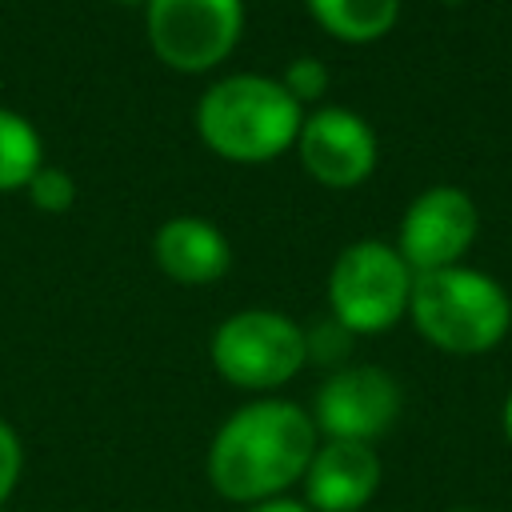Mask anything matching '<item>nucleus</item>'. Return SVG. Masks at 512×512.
Here are the masks:
<instances>
[{"label": "nucleus", "instance_id": "nucleus-7", "mask_svg": "<svg viewBox=\"0 0 512 512\" xmlns=\"http://www.w3.org/2000/svg\"><path fill=\"white\" fill-rule=\"evenodd\" d=\"M400 416V384L376 364L336 368L312 404V424L328 440L372 444Z\"/></svg>", "mask_w": 512, "mask_h": 512}, {"label": "nucleus", "instance_id": "nucleus-4", "mask_svg": "<svg viewBox=\"0 0 512 512\" xmlns=\"http://www.w3.org/2000/svg\"><path fill=\"white\" fill-rule=\"evenodd\" d=\"M416 272L404 256L384 240H356L348 244L332 272H328V304L332 320L344 324L352 336L388 332L412 300Z\"/></svg>", "mask_w": 512, "mask_h": 512}, {"label": "nucleus", "instance_id": "nucleus-5", "mask_svg": "<svg viewBox=\"0 0 512 512\" xmlns=\"http://www.w3.org/2000/svg\"><path fill=\"white\" fill-rule=\"evenodd\" d=\"M208 352H212V368L228 384L248 392H268L288 384L308 360L304 328L272 308H244L228 316L212 332Z\"/></svg>", "mask_w": 512, "mask_h": 512}, {"label": "nucleus", "instance_id": "nucleus-20", "mask_svg": "<svg viewBox=\"0 0 512 512\" xmlns=\"http://www.w3.org/2000/svg\"><path fill=\"white\" fill-rule=\"evenodd\" d=\"M116 4H148V0H116Z\"/></svg>", "mask_w": 512, "mask_h": 512}, {"label": "nucleus", "instance_id": "nucleus-21", "mask_svg": "<svg viewBox=\"0 0 512 512\" xmlns=\"http://www.w3.org/2000/svg\"><path fill=\"white\" fill-rule=\"evenodd\" d=\"M440 4H464V0H440Z\"/></svg>", "mask_w": 512, "mask_h": 512}, {"label": "nucleus", "instance_id": "nucleus-11", "mask_svg": "<svg viewBox=\"0 0 512 512\" xmlns=\"http://www.w3.org/2000/svg\"><path fill=\"white\" fill-rule=\"evenodd\" d=\"M152 256L176 284H212L228 272V236L204 216H172L152 236Z\"/></svg>", "mask_w": 512, "mask_h": 512}, {"label": "nucleus", "instance_id": "nucleus-17", "mask_svg": "<svg viewBox=\"0 0 512 512\" xmlns=\"http://www.w3.org/2000/svg\"><path fill=\"white\" fill-rule=\"evenodd\" d=\"M348 328L344 324H336V320H324L320 328H312V332H304V344H308V356H320V360H332V356H344V348H348Z\"/></svg>", "mask_w": 512, "mask_h": 512}, {"label": "nucleus", "instance_id": "nucleus-9", "mask_svg": "<svg viewBox=\"0 0 512 512\" xmlns=\"http://www.w3.org/2000/svg\"><path fill=\"white\" fill-rule=\"evenodd\" d=\"M300 164L328 188H352L376 168V132L352 108H316L304 116L296 136Z\"/></svg>", "mask_w": 512, "mask_h": 512}, {"label": "nucleus", "instance_id": "nucleus-22", "mask_svg": "<svg viewBox=\"0 0 512 512\" xmlns=\"http://www.w3.org/2000/svg\"><path fill=\"white\" fill-rule=\"evenodd\" d=\"M456 512H468V508H456Z\"/></svg>", "mask_w": 512, "mask_h": 512}, {"label": "nucleus", "instance_id": "nucleus-12", "mask_svg": "<svg viewBox=\"0 0 512 512\" xmlns=\"http://www.w3.org/2000/svg\"><path fill=\"white\" fill-rule=\"evenodd\" d=\"M312 20L344 44H372L392 32L400 0H304Z\"/></svg>", "mask_w": 512, "mask_h": 512}, {"label": "nucleus", "instance_id": "nucleus-18", "mask_svg": "<svg viewBox=\"0 0 512 512\" xmlns=\"http://www.w3.org/2000/svg\"><path fill=\"white\" fill-rule=\"evenodd\" d=\"M248 512H312V508H308V504H300V500H284V496H276V500L252 504Z\"/></svg>", "mask_w": 512, "mask_h": 512}, {"label": "nucleus", "instance_id": "nucleus-2", "mask_svg": "<svg viewBox=\"0 0 512 512\" xmlns=\"http://www.w3.org/2000/svg\"><path fill=\"white\" fill-rule=\"evenodd\" d=\"M304 108L276 76L232 72L204 88L196 104L200 140L236 164H264L288 152L300 136Z\"/></svg>", "mask_w": 512, "mask_h": 512}, {"label": "nucleus", "instance_id": "nucleus-10", "mask_svg": "<svg viewBox=\"0 0 512 512\" xmlns=\"http://www.w3.org/2000/svg\"><path fill=\"white\" fill-rule=\"evenodd\" d=\"M380 488V456L372 444L324 440L304 472L312 512H360Z\"/></svg>", "mask_w": 512, "mask_h": 512}, {"label": "nucleus", "instance_id": "nucleus-13", "mask_svg": "<svg viewBox=\"0 0 512 512\" xmlns=\"http://www.w3.org/2000/svg\"><path fill=\"white\" fill-rule=\"evenodd\" d=\"M40 164H44V144L32 120L12 108H0V192L28 188Z\"/></svg>", "mask_w": 512, "mask_h": 512}, {"label": "nucleus", "instance_id": "nucleus-15", "mask_svg": "<svg viewBox=\"0 0 512 512\" xmlns=\"http://www.w3.org/2000/svg\"><path fill=\"white\" fill-rule=\"evenodd\" d=\"M280 84L292 92L296 104H304V100H320V96L328 92V68H324L316 56H296V60L284 68Z\"/></svg>", "mask_w": 512, "mask_h": 512}, {"label": "nucleus", "instance_id": "nucleus-1", "mask_svg": "<svg viewBox=\"0 0 512 512\" xmlns=\"http://www.w3.org/2000/svg\"><path fill=\"white\" fill-rule=\"evenodd\" d=\"M316 448L320 432L312 412L292 400H252L216 428L208 444V480L236 504H264L304 480Z\"/></svg>", "mask_w": 512, "mask_h": 512}, {"label": "nucleus", "instance_id": "nucleus-19", "mask_svg": "<svg viewBox=\"0 0 512 512\" xmlns=\"http://www.w3.org/2000/svg\"><path fill=\"white\" fill-rule=\"evenodd\" d=\"M504 436H508V444H512V392L504 396Z\"/></svg>", "mask_w": 512, "mask_h": 512}, {"label": "nucleus", "instance_id": "nucleus-16", "mask_svg": "<svg viewBox=\"0 0 512 512\" xmlns=\"http://www.w3.org/2000/svg\"><path fill=\"white\" fill-rule=\"evenodd\" d=\"M20 464H24L20 436L12 432V424L0 420V512H4V500L12 496V488L20 480Z\"/></svg>", "mask_w": 512, "mask_h": 512}, {"label": "nucleus", "instance_id": "nucleus-8", "mask_svg": "<svg viewBox=\"0 0 512 512\" xmlns=\"http://www.w3.org/2000/svg\"><path fill=\"white\" fill-rule=\"evenodd\" d=\"M476 204L464 188L456 184H432L424 188L404 220H400V240L396 252L404 256V264L420 276V272H440L460 264V256L468 252V244L476 240Z\"/></svg>", "mask_w": 512, "mask_h": 512}, {"label": "nucleus", "instance_id": "nucleus-3", "mask_svg": "<svg viewBox=\"0 0 512 512\" xmlns=\"http://www.w3.org/2000/svg\"><path fill=\"white\" fill-rule=\"evenodd\" d=\"M408 316L416 332L440 352L476 356L508 336L512 300L488 272L452 264L440 272H420L412 280Z\"/></svg>", "mask_w": 512, "mask_h": 512}, {"label": "nucleus", "instance_id": "nucleus-6", "mask_svg": "<svg viewBox=\"0 0 512 512\" xmlns=\"http://www.w3.org/2000/svg\"><path fill=\"white\" fill-rule=\"evenodd\" d=\"M144 28L152 52L176 72L216 68L240 40V0H148Z\"/></svg>", "mask_w": 512, "mask_h": 512}, {"label": "nucleus", "instance_id": "nucleus-14", "mask_svg": "<svg viewBox=\"0 0 512 512\" xmlns=\"http://www.w3.org/2000/svg\"><path fill=\"white\" fill-rule=\"evenodd\" d=\"M28 196H32V204L40 212H68L72 200H76V184H72V176L64 168L40 164L36 176L28 180Z\"/></svg>", "mask_w": 512, "mask_h": 512}]
</instances>
